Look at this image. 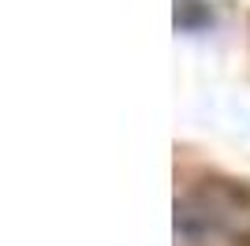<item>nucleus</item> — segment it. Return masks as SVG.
I'll return each instance as SVG.
<instances>
[{
    "mask_svg": "<svg viewBox=\"0 0 250 246\" xmlns=\"http://www.w3.org/2000/svg\"><path fill=\"white\" fill-rule=\"evenodd\" d=\"M224 205L209 202V198H183L176 202V235L187 246H202L224 231Z\"/></svg>",
    "mask_w": 250,
    "mask_h": 246,
    "instance_id": "obj_1",
    "label": "nucleus"
},
{
    "mask_svg": "<svg viewBox=\"0 0 250 246\" xmlns=\"http://www.w3.org/2000/svg\"><path fill=\"white\" fill-rule=\"evenodd\" d=\"M176 22L183 30H194V26H206L209 22V11L202 8V0H187V4L176 8Z\"/></svg>",
    "mask_w": 250,
    "mask_h": 246,
    "instance_id": "obj_2",
    "label": "nucleus"
}]
</instances>
